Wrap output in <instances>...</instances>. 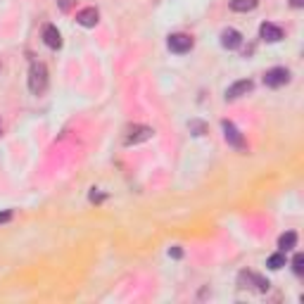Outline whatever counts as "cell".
I'll return each mask as SVG.
<instances>
[{
	"label": "cell",
	"instance_id": "obj_11",
	"mask_svg": "<svg viewBox=\"0 0 304 304\" xmlns=\"http://www.w3.org/2000/svg\"><path fill=\"white\" fill-rule=\"evenodd\" d=\"M43 40H46V46L52 48V50L62 48V36H59L57 26H52V24H46V26H43Z\"/></svg>",
	"mask_w": 304,
	"mask_h": 304
},
{
	"label": "cell",
	"instance_id": "obj_1",
	"mask_svg": "<svg viewBox=\"0 0 304 304\" xmlns=\"http://www.w3.org/2000/svg\"><path fill=\"white\" fill-rule=\"evenodd\" d=\"M48 88V67L43 62H33L31 69H29V91L33 95H40L46 93Z\"/></svg>",
	"mask_w": 304,
	"mask_h": 304
},
{
	"label": "cell",
	"instance_id": "obj_3",
	"mask_svg": "<svg viewBox=\"0 0 304 304\" xmlns=\"http://www.w3.org/2000/svg\"><path fill=\"white\" fill-rule=\"evenodd\" d=\"M167 46L171 52H176V55H183V52H190L195 46V40L188 36V33H171L167 40Z\"/></svg>",
	"mask_w": 304,
	"mask_h": 304
},
{
	"label": "cell",
	"instance_id": "obj_19",
	"mask_svg": "<svg viewBox=\"0 0 304 304\" xmlns=\"http://www.w3.org/2000/svg\"><path fill=\"white\" fill-rule=\"evenodd\" d=\"M100 200H105V195H100V193L93 190V193H91V202H100Z\"/></svg>",
	"mask_w": 304,
	"mask_h": 304
},
{
	"label": "cell",
	"instance_id": "obj_21",
	"mask_svg": "<svg viewBox=\"0 0 304 304\" xmlns=\"http://www.w3.org/2000/svg\"><path fill=\"white\" fill-rule=\"evenodd\" d=\"M290 5H292V7H302L304 0H290Z\"/></svg>",
	"mask_w": 304,
	"mask_h": 304
},
{
	"label": "cell",
	"instance_id": "obj_4",
	"mask_svg": "<svg viewBox=\"0 0 304 304\" xmlns=\"http://www.w3.org/2000/svg\"><path fill=\"white\" fill-rule=\"evenodd\" d=\"M290 81V71L285 69V67H273V69H269L264 74V84L269 86V88H280V86H285Z\"/></svg>",
	"mask_w": 304,
	"mask_h": 304
},
{
	"label": "cell",
	"instance_id": "obj_6",
	"mask_svg": "<svg viewBox=\"0 0 304 304\" xmlns=\"http://www.w3.org/2000/svg\"><path fill=\"white\" fill-rule=\"evenodd\" d=\"M254 88V84L250 81V78H242V81H235L233 86H228L226 91V100H238V97L247 95V93Z\"/></svg>",
	"mask_w": 304,
	"mask_h": 304
},
{
	"label": "cell",
	"instance_id": "obj_12",
	"mask_svg": "<svg viewBox=\"0 0 304 304\" xmlns=\"http://www.w3.org/2000/svg\"><path fill=\"white\" fill-rule=\"evenodd\" d=\"M295 245H297V233H292V231H288V233H283L278 238L280 252H288V250H292Z\"/></svg>",
	"mask_w": 304,
	"mask_h": 304
},
{
	"label": "cell",
	"instance_id": "obj_9",
	"mask_svg": "<svg viewBox=\"0 0 304 304\" xmlns=\"http://www.w3.org/2000/svg\"><path fill=\"white\" fill-rule=\"evenodd\" d=\"M238 280H240V285L242 288H250V285H257L261 292H266L269 290V280H264L261 276H257V273H250V271H242L238 276Z\"/></svg>",
	"mask_w": 304,
	"mask_h": 304
},
{
	"label": "cell",
	"instance_id": "obj_7",
	"mask_svg": "<svg viewBox=\"0 0 304 304\" xmlns=\"http://www.w3.org/2000/svg\"><path fill=\"white\" fill-rule=\"evenodd\" d=\"M221 46L226 50H238L242 46V33L235 31V29H224L221 31Z\"/></svg>",
	"mask_w": 304,
	"mask_h": 304
},
{
	"label": "cell",
	"instance_id": "obj_18",
	"mask_svg": "<svg viewBox=\"0 0 304 304\" xmlns=\"http://www.w3.org/2000/svg\"><path fill=\"white\" fill-rule=\"evenodd\" d=\"M12 219V212H3L0 214V224H5V221H10Z\"/></svg>",
	"mask_w": 304,
	"mask_h": 304
},
{
	"label": "cell",
	"instance_id": "obj_17",
	"mask_svg": "<svg viewBox=\"0 0 304 304\" xmlns=\"http://www.w3.org/2000/svg\"><path fill=\"white\" fill-rule=\"evenodd\" d=\"M71 3H74V0H57V7H59V10H62V12H69Z\"/></svg>",
	"mask_w": 304,
	"mask_h": 304
},
{
	"label": "cell",
	"instance_id": "obj_20",
	"mask_svg": "<svg viewBox=\"0 0 304 304\" xmlns=\"http://www.w3.org/2000/svg\"><path fill=\"white\" fill-rule=\"evenodd\" d=\"M169 254H171V257H176V259H178V257H181V247H174V250H169Z\"/></svg>",
	"mask_w": 304,
	"mask_h": 304
},
{
	"label": "cell",
	"instance_id": "obj_16",
	"mask_svg": "<svg viewBox=\"0 0 304 304\" xmlns=\"http://www.w3.org/2000/svg\"><path fill=\"white\" fill-rule=\"evenodd\" d=\"M190 131H195V136H202V133H205V124L202 121H190Z\"/></svg>",
	"mask_w": 304,
	"mask_h": 304
},
{
	"label": "cell",
	"instance_id": "obj_13",
	"mask_svg": "<svg viewBox=\"0 0 304 304\" xmlns=\"http://www.w3.org/2000/svg\"><path fill=\"white\" fill-rule=\"evenodd\" d=\"M259 5V0H231V10L233 12H250Z\"/></svg>",
	"mask_w": 304,
	"mask_h": 304
},
{
	"label": "cell",
	"instance_id": "obj_5",
	"mask_svg": "<svg viewBox=\"0 0 304 304\" xmlns=\"http://www.w3.org/2000/svg\"><path fill=\"white\" fill-rule=\"evenodd\" d=\"M221 129H224V138H226L228 145H233L238 150H245V138H242V133L238 131V126L233 121H221Z\"/></svg>",
	"mask_w": 304,
	"mask_h": 304
},
{
	"label": "cell",
	"instance_id": "obj_15",
	"mask_svg": "<svg viewBox=\"0 0 304 304\" xmlns=\"http://www.w3.org/2000/svg\"><path fill=\"white\" fill-rule=\"evenodd\" d=\"M292 271L297 273V276L304 273V257L302 254H295V259H292Z\"/></svg>",
	"mask_w": 304,
	"mask_h": 304
},
{
	"label": "cell",
	"instance_id": "obj_2",
	"mask_svg": "<svg viewBox=\"0 0 304 304\" xmlns=\"http://www.w3.org/2000/svg\"><path fill=\"white\" fill-rule=\"evenodd\" d=\"M152 136H155V131L150 129V126H145V124H133V126H129V129H126L124 143H126V145H138V143L150 140Z\"/></svg>",
	"mask_w": 304,
	"mask_h": 304
},
{
	"label": "cell",
	"instance_id": "obj_8",
	"mask_svg": "<svg viewBox=\"0 0 304 304\" xmlns=\"http://www.w3.org/2000/svg\"><path fill=\"white\" fill-rule=\"evenodd\" d=\"M259 36H261L266 43H278V40L283 38V29L271 24V22H264V24L259 26Z\"/></svg>",
	"mask_w": 304,
	"mask_h": 304
},
{
	"label": "cell",
	"instance_id": "obj_22",
	"mask_svg": "<svg viewBox=\"0 0 304 304\" xmlns=\"http://www.w3.org/2000/svg\"><path fill=\"white\" fill-rule=\"evenodd\" d=\"M0 131H3V121H0Z\"/></svg>",
	"mask_w": 304,
	"mask_h": 304
},
{
	"label": "cell",
	"instance_id": "obj_14",
	"mask_svg": "<svg viewBox=\"0 0 304 304\" xmlns=\"http://www.w3.org/2000/svg\"><path fill=\"white\" fill-rule=\"evenodd\" d=\"M266 266H269V269H273V271H278V269H283V266H285V254H283V252L271 254V257L266 259Z\"/></svg>",
	"mask_w": 304,
	"mask_h": 304
},
{
	"label": "cell",
	"instance_id": "obj_10",
	"mask_svg": "<svg viewBox=\"0 0 304 304\" xmlns=\"http://www.w3.org/2000/svg\"><path fill=\"white\" fill-rule=\"evenodd\" d=\"M76 22L81 26H86V29H93V26H97V22H100V12H97L95 7H84V10L76 14Z\"/></svg>",
	"mask_w": 304,
	"mask_h": 304
}]
</instances>
